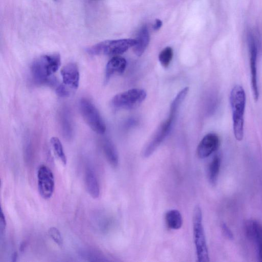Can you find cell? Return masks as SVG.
Instances as JSON below:
<instances>
[{
    "instance_id": "cell-1",
    "label": "cell",
    "mask_w": 262,
    "mask_h": 262,
    "mask_svg": "<svg viewBox=\"0 0 262 262\" xmlns=\"http://www.w3.org/2000/svg\"><path fill=\"white\" fill-rule=\"evenodd\" d=\"M60 56L58 53L40 56L32 62L31 74L34 82L39 84H54V74L60 66Z\"/></svg>"
},
{
    "instance_id": "cell-2",
    "label": "cell",
    "mask_w": 262,
    "mask_h": 262,
    "mask_svg": "<svg viewBox=\"0 0 262 262\" xmlns=\"http://www.w3.org/2000/svg\"><path fill=\"white\" fill-rule=\"evenodd\" d=\"M229 99L234 135L237 140L242 141L244 137V115L246 105V95L243 87L235 85L231 91Z\"/></svg>"
},
{
    "instance_id": "cell-3",
    "label": "cell",
    "mask_w": 262,
    "mask_h": 262,
    "mask_svg": "<svg viewBox=\"0 0 262 262\" xmlns=\"http://www.w3.org/2000/svg\"><path fill=\"white\" fill-rule=\"evenodd\" d=\"M192 225L197 261L208 262L209 257L202 222V212L199 205L193 210Z\"/></svg>"
},
{
    "instance_id": "cell-4",
    "label": "cell",
    "mask_w": 262,
    "mask_h": 262,
    "mask_svg": "<svg viewBox=\"0 0 262 262\" xmlns=\"http://www.w3.org/2000/svg\"><path fill=\"white\" fill-rule=\"evenodd\" d=\"M136 43V39L107 40L89 48L88 52L93 55H118L134 47Z\"/></svg>"
},
{
    "instance_id": "cell-5",
    "label": "cell",
    "mask_w": 262,
    "mask_h": 262,
    "mask_svg": "<svg viewBox=\"0 0 262 262\" xmlns=\"http://www.w3.org/2000/svg\"><path fill=\"white\" fill-rule=\"evenodd\" d=\"M80 113L86 123L95 132L103 134L105 124L95 105L88 99L82 98L79 103Z\"/></svg>"
},
{
    "instance_id": "cell-6",
    "label": "cell",
    "mask_w": 262,
    "mask_h": 262,
    "mask_svg": "<svg viewBox=\"0 0 262 262\" xmlns=\"http://www.w3.org/2000/svg\"><path fill=\"white\" fill-rule=\"evenodd\" d=\"M146 97L144 90L132 89L115 95L112 100V104L116 108H134L139 105Z\"/></svg>"
},
{
    "instance_id": "cell-7",
    "label": "cell",
    "mask_w": 262,
    "mask_h": 262,
    "mask_svg": "<svg viewBox=\"0 0 262 262\" xmlns=\"http://www.w3.org/2000/svg\"><path fill=\"white\" fill-rule=\"evenodd\" d=\"M176 116L169 115L168 118L157 129L142 151L144 158L150 157L160 146L170 132Z\"/></svg>"
},
{
    "instance_id": "cell-8",
    "label": "cell",
    "mask_w": 262,
    "mask_h": 262,
    "mask_svg": "<svg viewBox=\"0 0 262 262\" xmlns=\"http://www.w3.org/2000/svg\"><path fill=\"white\" fill-rule=\"evenodd\" d=\"M37 185L40 195L44 199L50 198L54 190V174L46 165H40L37 171Z\"/></svg>"
},
{
    "instance_id": "cell-9",
    "label": "cell",
    "mask_w": 262,
    "mask_h": 262,
    "mask_svg": "<svg viewBox=\"0 0 262 262\" xmlns=\"http://www.w3.org/2000/svg\"><path fill=\"white\" fill-rule=\"evenodd\" d=\"M248 48L251 72V87L254 99L257 101L259 98V90L257 82V46L255 38L252 34L248 36Z\"/></svg>"
},
{
    "instance_id": "cell-10",
    "label": "cell",
    "mask_w": 262,
    "mask_h": 262,
    "mask_svg": "<svg viewBox=\"0 0 262 262\" xmlns=\"http://www.w3.org/2000/svg\"><path fill=\"white\" fill-rule=\"evenodd\" d=\"M62 82L61 85L71 93L76 90L79 83V72L77 65L74 63H69L61 70Z\"/></svg>"
},
{
    "instance_id": "cell-11",
    "label": "cell",
    "mask_w": 262,
    "mask_h": 262,
    "mask_svg": "<svg viewBox=\"0 0 262 262\" xmlns=\"http://www.w3.org/2000/svg\"><path fill=\"white\" fill-rule=\"evenodd\" d=\"M220 145V139L214 133H209L206 135L199 144L196 153L201 159L209 157L214 152Z\"/></svg>"
},
{
    "instance_id": "cell-12",
    "label": "cell",
    "mask_w": 262,
    "mask_h": 262,
    "mask_svg": "<svg viewBox=\"0 0 262 262\" xmlns=\"http://www.w3.org/2000/svg\"><path fill=\"white\" fill-rule=\"evenodd\" d=\"M247 237L256 244L258 260L262 262V225L258 221L250 220L245 225Z\"/></svg>"
},
{
    "instance_id": "cell-13",
    "label": "cell",
    "mask_w": 262,
    "mask_h": 262,
    "mask_svg": "<svg viewBox=\"0 0 262 262\" xmlns=\"http://www.w3.org/2000/svg\"><path fill=\"white\" fill-rule=\"evenodd\" d=\"M59 125L63 137L67 140L73 137V125L71 113L68 108H62L59 113Z\"/></svg>"
},
{
    "instance_id": "cell-14",
    "label": "cell",
    "mask_w": 262,
    "mask_h": 262,
    "mask_svg": "<svg viewBox=\"0 0 262 262\" xmlns=\"http://www.w3.org/2000/svg\"><path fill=\"white\" fill-rule=\"evenodd\" d=\"M126 61L120 56H115L107 62L105 74V82L107 83L111 77L116 74H121L125 70Z\"/></svg>"
},
{
    "instance_id": "cell-15",
    "label": "cell",
    "mask_w": 262,
    "mask_h": 262,
    "mask_svg": "<svg viewBox=\"0 0 262 262\" xmlns=\"http://www.w3.org/2000/svg\"><path fill=\"white\" fill-rule=\"evenodd\" d=\"M85 184L89 194L94 199L100 194V188L96 176L91 168H87L85 172Z\"/></svg>"
},
{
    "instance_id": "cell-16",
    "label": "cell",
    "mask_w": 262,
    "mask_h": 262,
    "mask_svg": "<svg viewBox=\"0 0 262 262\" xmlns=\"http://www.w3.org/2000/svg\"><path fill=\"white\" fill-rule=\"evenodd\" d=\"M102 146L105 157L109 164L113 167H117L119 156L112 141L108 138H105L102 140Z\"/></svg>"
},
{
    "instance_id": "cell-17",
    "label": "cell",
    "mask_w": 262,
    "mask_h": 262,
    "mask_svg": "<svg viewBox=\"0 0 262 262\" xmlns=\"http://www.w3.org/2000/svg\"><path fill=\"white\" fill-rule=\"evenodd\" d=\"M136 39L137 43L134 47V51L136 55L140 56L146 50L149 41V35L146 26L141 27Z\"/></svg>"
},
{
    "instance_id": "cell-18",
    "label": "cell",
    "mask_w": 262,
    "mask_h": 262,
    "mask_svg": "<svg viewBox=\"0 0 262 262\" xmlns=\"http://www.w3.org/2000/svg\"><path fill=\"white\" fill-rule=\"evenodd\" d=\"M165 222L167 226L171 229H180L183 224V219L180 211L176 209L168 211L165 214Z\"/></svg>"
},
{
    "instance_id": "cell-19",
    "label": "cell",
    "mask_w": 262,
    "mask_h": 262,
    "mask_svg": "<svg viewBox=\"0 0 262 262\" xmlns=\"http://www.w3.org/2000/svg\"><path fill=\"white\" fill-rule=\"evenodd\" d=\"M221 166V159L215 156L210 162L208 169V179L210 184L216 185Z\"/></svg>"
},
{
    "instance_id": "cell-20",
    "label": "cell",
    "mask_w": 262,
    "mask_h": 262,
    "mask_svg": "<svg viewBox=\"0 0 262 262\" xmlns=\"http://www.w3.org/2000/svg\"><path fill=\"white\" fill-rule=\"evenodd\" d=\"M50 142L56 157L63 165H66L67 158L60 140L56 137H53L51 138Z\"/></svg>"
},
{
    "instance_id": "cell-21",
    "label": "cell",
    "mask_w": 262,
    "mask_h": 262,
    "mask_svg": "<svg viewBox=\"0 0 262 262\" xmlns=\"http://www.w3.org/2000/svg\"><path fill=\"white\" fill-rule=\"evenodd\" d=\"M189 91V88L185 87L179 92L175 98L172 101L170 106L169 114L177 115L178 110L181 103L186 97Z\"/></svg>"
},
{
    "instance_id": "cell-22",
    "label": "cell",
    "mask_w": 262,
    "mask_h": 262,
    "mask_svg": "<svg viewBox=\"0 0 262 262\" xmlns=\"http://www.w3.org/2000/svg\"><path fill=\"white\" fill-rule=\"evenodd\" d=\"M173 50L171 47L164 48L159 54V59L161 65L164 68H167L173 57Z\"/></svg>"
},
{
    "instance_id": "cell-23",
    "label": "cell",
    "mask_w": 262,
    "mask_h": 262,
    "mask_svg": "<svg viewBox=\"0 0 262 262\" xmlns=\"http://www.w3.org/2000/svg\"><path fill=\"white\" fill-rule=\"evenodd\" d=\"M48 234L51 239L59 246H62L63 240L60 232L57 228L52 227L48 230Z\"/></svg>"
},
{
    "instance_id": "cell-24",
    "label": "cell",
    "mask_w": 262,
    "mask_h": 262,
    "mask_svg": "<svg viewBox=\"0 0 262 262\" xmlns=\"http://www.w3.org/2000/svg\"><path fill=\"white\" fill-rule=\"evenodd\" d=\"M221 229L222 233L225 237L230 240L233 239V234L232 231L225 223H223L221 224Z\"/></svg>"
},
{
    "instance_id": "cell-25",
    "label": "cell",
    "mask_w": 262,
    "mask_h": 262,
    "mask_svg": "<svg viewBox=\"0 0 262 262\" xmlns=\"http://www.w3.org/2000/svg\"><path fill=\"white\" fill-rule=\"evenodd\" d=\"M6 225L7 224L5 214H4L3 211L1 209L0 213V233L1 236L3 234L4 232H5L6 227Z\"/></svg>"
},
{
    "instance_id": "cell-26",
    "label": "cell",
    "mask_w": 262,
    "mask_h": 262,
    "mask_svg": "<svg viewBox=\"0 0 262 262\" xmlns=\"http://www.w3.org/2000/svg\"><path fill=\"white\" fill-rule=\"evenodd\" d=\"M162 25V21L159 19H157L156 22L154 25L153 28L155 30H159Z\"/></svg>"
},
{
    "instance_id": "cell-27",
    "label": "cell",
    "mask_w": 262,
    "mask_h": 262,
    "mask_svg": "<svg viewBox=\"0 0 262 262\" xmlns=\"http://www.w3.org/2000/svg\"><path fill=\"white\" fill-rule=\"evenodd\" d=\"M17 258V252H15L13 253L12 255V261H15L16 260V258Z\"/></svg>"
},
{
    "instance_id": "cell-28",
    "label": "cell",
    "mask_w": 262,
    "mask_h": 262,
    "mask_svg": "<svg viewBox=\"0 0 262 262\" xmlns=\"http://www.w3.org/2000/svg\"><path fill=\"white\" fill-rule=\"evenodd\" d=\"M25 243H22L20 245V251H23L25 249Z\"/></svg>"
}]
</instances>
